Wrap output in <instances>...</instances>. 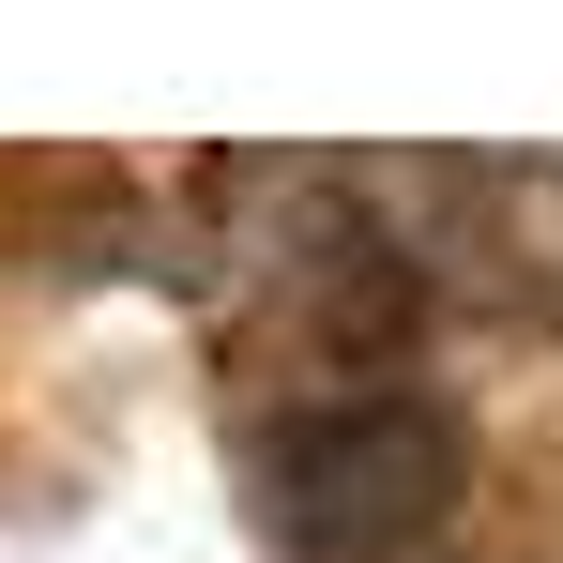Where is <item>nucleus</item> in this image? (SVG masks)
<instances>
[{
  "label": "nucleus",
  "instance_id": "obj_1",
  "mask_svg": "<svg viewBox=\"0 0 563 563\" xmlns=\"http://www.w3.org/2000/svg\"><path fill=\"white\" fill-rule=\"evenodd\" d=\"M244 472H260V518H275L305 563H380V549H411V533H442V503L472 487V427L442 396L366 380V396L275 411Z\"/></svg>",
  "mask_w": 563,
  "mask_h": 563
}]
</instances>
